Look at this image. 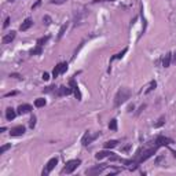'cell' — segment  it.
<instances>
[{
	"instance_id": "18",
	"label": "cell",
	"mask_w": 176,
	"mask_h": 176,
	"mask_svg": "<svg viewBox=\"0 0 176 176\" xmlns=\"http://www.w3.org/2000/svg\"><path fill=\"white\" fill-rule=\"evenodd\" d=\"M117 140H109V142H106L105 143V147H106V149H113V147H116L117 146Z\"/></svg>"
},
{
	"instance_id": "26",
	"label": "cell",
	"mask_w": 176,
	"mask_h": 176,
	"mask_svg": "<svg viewBox=\"0 0 176 176\" xmlns=\"http://www.w3.org/2000/svg\"><path fill=\"white\" fill-rule=\"evenodd\" d=\"M56 89H58V88H55V87H52V85H51V87L44 88V92H54V91H56Z\"/></svg>"
},
{
	"instance_id": "4",
	"label": "cell",
	"mask_w": 176,
	"mask_h": 176,
	"mask_svg": "<svg viewBox=\"0 0 176 176\" xmlns=\"http://www.w3.org/2000/svg\"><path fill=\"white\" fill-rule=\"evenodd\" d=\"M58 164V158L56 157H54V158H51L48 162L46 164V166H44V169H43V172H41V175L43 176H47V175H50V172L52 171L54 168H55V165Z\"/></svg>"
},
{
	"instance_id": "34",
	"label": "cell",
	"mask_w": 176,
	"mask_h": 176,
	"mask_svg": "<svg viewBox=\"0 0 176 176\" xmlns=\"http://www.w3.org/2000/svg\"><path fill=\"white\" fill-rule=\"evenodd\" d=\"M174 62L176 63V54H175V55H174Z\"/></svg>"
},
{
	"instance_id": "7",
	"label": "cell",
	"mask_w": 176,
	"mask_h": 176,
	"mask_svg": "<svg viewBox=\"0 0 176 176\" xmlns=\"http://www.w3.org/2000/svg\"><path fill=\"white\" fill-rule=\"evenodd\" d=\"M24 133H25V127L24 125H17V127L11 128V131H10L11 136H21V135H24Z\"/></svg>"
},
{
	"instance_id": "25",
	"label": "cell",
	"mask_w": 176,
	"mask_h": 176,
	"mask_svg": "<svg viewBox=\"0 0 176 176\" xmlns=\"http://www.w3.org/2000/svg\"><path fill=\"white\" fill-rule=\"evenodd\" d=\"M34 125H36V117L33 116V117L30 118V121H29V127L30 128H34Z\"/></svg>"
},
{
	"instance_id": "8",
	"label": "cell",
	"mask_w": 176,
	"mask_h": 176,
	"mask_svg": "<svg viewBox=\"0 0 176 176\" xmlns=\"http://www.w3.org/2000/svg\"><path fill=\"white\" fill-rule=\"evenodd\" d=\"M70 88L73 89V92H74V97L77 98V101H81V94H80V89H79V85L76 84V81H74V79H72L70 80Z\"/></svg>"
},
{
	"instance_id": "11",
	"label": "cell",
	"mask_w": 176,
	"mask_h": 176,
	"mask_svg": "<svg viewBox=\"0 0 176 176\" xmlns=\"http://www.w3.org/2000/svg\"><path fill=\"white\" fill-rule=\"evenodd\" d=\"M106 168V164H102L101 166H95V168H91L87 171L88 175H95V174H101V172H103V169Z\"/></svg>"
},
{
	"instance_id": "6",
	"label": "cell",
	"mask_w": 176,
	"mask_h": 176,
	"mask_svg": "<svg viewBox=\"0 0 176 176\" xmlns=\"http://www.w3.org/2000/svg\"><path fill=\"white\" fill-rule=\"evenodd\" d=\"M98 135H91V132H85L84 133V136H83V139H81V143H83V146H88V145H91V142L95 139Z\"/></svg>"
},
{
	"instance_id": "30",
	"label": "cell",
	"mask_w": 176,
	"mask_h": 176,
	"mask_svg": "<svg viewBox=\"0 0 176 176\" xmlns=\"http://www.w3.org/2000/svg\"><path fill=\"white\" fill-rule=\"evenodd\" d=\"M66 0H51V3L52 4H62V3H65Z\"/></svg>"
},
{
	"instance_id": "10",
	"label": "cell",
	"mask_w": 176,
	"mask_h": 176,
	"mask_svg": "<svg viewBox=\"0 0 176 176\" xmlns=\"http://www.w3.org/2000/svg\"><path fill=\"white\" fill-rule=\"evenodd\" d=\"M15 34H17V33H15L14 30H11L10 33H7L4 37H3V40H2V41H3V44H10L11 41L15 39Z\"/></svg>"
},
{
	"instance_id": "16",
	"label": "cell",
	"mask_w": 176,
	"mask_h": 176,
	"mask_svg": "<svg viewBox=\"0 0 176 176\" xmlns=\"http://www.w3.org/2000/svg\"><path fill=\"white\" fill-rule=\"evenodd\" d=\"M171 59H172V54L168 52L165 55L164 61H162V66H164V68H169V65H171Z\"/></svg>"
},
{
	"instance_id": "13",
	"label": "cell",
	"mask_w": 176,
	"mask_h": 176,
	"mask_svg": "<svg viewBox=\"0 0 176 176\" xmlns=\"http://www.w3.org/2000/svg\"><path fill=\"white\" fill-rule=\"evenodd\" d=\"M32 25H33V21L30 20V18H26V20H25L24 22H22V25H21V28L20 29L22 30V32H26L28 29H29V28L32 26Z\"/></svg>"
},
{
	"instance_id": "20",
	"label": "cell",
	"mask_w": 176,
	"mask_h": 176,
	"mask_svg": "<svg viewBox=\"0 0 176 176\" xmlns=\"http://www.w3.org/2000/svg\"><path fill=\"white\" fill-rule=\"evenodd\" d=\"M109 128H110L111 131H117V120L116 118L110 120V123H109Z\"/></svg>"
},
{
	"instance_id": "5",
	"label": "cell",
	"mask_w": 176,
	"mask_h": 176,
	"mask_svg": "<svg viewBox=\"0 0 176 176\" xmlns=\"http://www.w3.org/2000/svg\"><path fill=\"white\" fill-rule=\"evenodd\" d=\"M171 143H174V140L169 139V138L162 136V135L157 136V138H156V140H154V145H156V146H158V147H161V146H169Z\"/></svg>"
},
{
	"instance_id": "35",
	"label": "cell",
	"mask_w": 176,
	"mask_h": 176,
	"mask_svg": "<svg viewBox=\"0 0 176 176\" xmlns=\"http://www.w3.org/2000/svg\"><path fill=\"white\" fill-rule=\"evenodd\" d=\"M172 154H174V156L176 157V151H174V150H172Z\"/></svg>"
},
{
	"instance_id": "23",
	"label": "cell",
	"mask_w": 176,
	"mask_h": 176,
	"mask_svg": "<svg viewBox=\"0 0 176 176\" xmlns=\"http://www.w3.org/2000/svg\"><path fill=\"white\" fill-rule=\"evenodd\" d=\"M47 40H48V36H47V37H41V39L37 40V46H43V44L46 43Z\"/></svg>"
},
{
	"instance_id": "19",
	"label": "cell",
	"mask_w": 176,
	"mask_h": 176,
	"mask_svg": "<svg viewBox=\"0 0 176 176\" xmlns=\"http://www.w3.org/2000/svg\"><path fill=\"white\" fill-rule=\"evenodd\" d=\"M127 51H128V48H124V50L121 51L120 54H117V55H114V56H113V58H111L110 61H114V59H121V58H123V56L127 54Z\"/></svg>"
},
{
	"instance_id": "2",
	"label": "cell",
	"mask_w": 176,
	"mask_h": 176,
	"mask_svg": "<svg viewBox=\"0 0 176 176\" xmlns=\"http://www.w3.org/2000/svg\"><path fill=\"white\" fill-rule=\"evenodd\" d=\"M80 164H81V161H80V160H70V161L66 162L65 168H63V174H66V175L73 174V171H74V169L77 168Z\"/></svg>"
},
{
	"instance_id": "3",
	"label": "cell",
	"mask_w": 176,
	"mask_h": 176,
	"mask_svg": "<svg viewBox=\"0 0 176 176\" xmlns=\"http://www.w3.org/2000/svg\"><path fill=\"white\" fill-rule=\"evenodd\" d=\"M68 70V63L66 62H61V63H58V65L54 68V70H52V77L54 79H56L59 74H63V73Z\"/></svg>"
},
{
	"instance_id": "14",
	"label": "cell",
	"mask_w": 176,
	"mask_h": 176,
	"mask_svg": "<svg viewBox=\"0 0 176 176\" xmlns=\"http://www.w3.org/2000/svg\"><path fill=\"white\" fill-rule=\"evenodd\" d=\"M15 116H17V111L14 110L12 107H8L7 110H6V118H7L8 121H11V120H14Z\"/></svg>"
},
{
	"instance_id": "21",
	"label": "cell",
	"mask_w": 176,
	"mask_h": 176,
	"mask_svg": "<svg viewBox=\"0 0 176 176\" xmlns=\"http://www.w3.org/2000/svg\"><path fill=\"white\" fill-rule=\"evenodd\" d=\"M156 85H157V83H156V81H151V83H150V85H149V88H147V89H146V94H149V92H151V91H153V89H154V88H156Z\"/></svg>"
},
{
	"instance_id": "1",
	"label": "cell",
	"mask_w": 176,
	"mask_h": 176,
	"mask_svg": "<svg viewBox=\"0 0 176 176\" xmlns=\"http://www.w3.org/2000/svg\"><path fill=\"white\" fill-rule=\"evenodd\" d=\"M131 97V91L128 88H121L120 91L116 94V98H114V106L118 107L121 106V105L124 103V102H127L128 99Z\"/></svg>"
},
{
	"instance_id": "32",
	"label": "cell",
	"mask_w": 176,
	"mask_h": 176,
	"mask_svg": "<svg viewBox=\"0 0 176 176\" xmlns=\"http://www.w3.org/2000/svg\"><path fill=\"white\" fill-rule=\"evenodd\" d=\"M48 79H50V74H48L47 72H44V73H43V80H46V81H47Z\"/></svg>"
},
{
	"instance_id": "33",
	"label": "cell",
	"mask_w": 176,
	"mask_h": 176,
	"mask_svg": "<svg viewBox=\"0 0 176 176\" xmlns=\"http://www.w3.org/2000/svg\"><path fill=\"white\" fill-rule=\"evenodd\" d=\"M40 3H41V0H39V2H37V3H36V4H34V6H33V7H32V8H36V7H37V6H39V4H40Z\"/></svg>"
},
{
	"instance_id": "31",
	"label": "cell",
	"mask_w": 176,
	"mask_h": 176,
	"mask_svg": "<svg viewBox=\"0 0 176 176\" xmlns=\"http://www.w3.org/2000/svg\"><path fill=\"white\" fill-rule=\"evenodd\" d=\"M8 25H10V17L6 18V21H4V25H3V28H7Z\"/></svg>"
},
{
	"instance_id": "27",
	"label": "cell",
	"mask_w": 176,
	"mask_h": 176,
	"mask_svg": "<svg viewBox=\"0 0 176 176\" xmlns=\"http://www.w3.org/2000/svg\"><path fill=\"white\" fill-rule=\"evenodd\" d=\"M164 123H165V117H161V118H160V120H158V123L156 124V127H161Z\"/></svg>"
},
{
	"instance_id": "28",
	"label": "cell",
	"mask_w": 176,
	"mask_h": 176,
	"mask_svg": "<svg viewBox=\"0 0 176 176\" xmlns=\"http://www.w3.org/2000/svg\"><path fill=\"white\" fill-rule=\"evenodd\" d=\"M10 147H11V145H6V146H3L2 149H0V154H3V153H4L6 150H8Z\"/></svg>"
},
{
	"instance_id": "9",
	"label": "cell",
	"mask_w": 176,
	"mask_h": 176,
	"mask_svg": "<svg viewBox=\"0 0 176 176\" xmlns=\"http://www.w3.org/2000/svg\"><path fill=\"white\" fill-rule=\"evenodd\" d=\"M30 111H32V106L28 103H24L18 106V114H26V113H30Z\"/></svg>"
},
{
	"instance_id": "29",
	"label": "cell",
	"mask_w": 176,
	"mask_h": 176,
	"mask_svg": "<svg viewBox=\"0 0 176 176\" xmlns=\"http://www.w3.org/2000/svg\"><path fill=\"white\" fill-rule=\"evenodd\" d=\"M43 21H44V24H46V25H50L51 24V18L48 17V15H46V17L43 18Z\"/></svg>"
},
{
	"instance_id": "24",
	"label": "cell",
	"mask_w": 176,
	"mask_h": 176,
	"mask_svg": "<svg viewBox=\"0 0 176 176\" xmlns=\"http://www.w3.org/2000/svg\"><path fill=\"white\" fill-rule=\"evenodd\" d=\"M66 28H68V25H63L62 28H61V30H59V34H58V39H61V37L63 36V33H65V30H66Z\"/></svg>"
},
{
	"instance_id": "17",
	"label": "cell",
	"mask_w": 176,
	"mask_h": 176,
	"mask_svg": "<svg viewBox=\"0 0 176 176\" xmlns=\"http://www.w3.org/2000/svg\"><path fill=\"white\" fill-rule=\"evenodd\" d=\"M46 99H43V98H39V99H36V101H34V106L36 107H44L46 106Z\"/></svg>"
},
{
	"instance_id": "15",
	"label": "cell",
	"mask_w": 176,
	"mask_h": 176,
	"mask_svg": "<svg viewBox=\"0 0 176 176\" xmlns=\"http://www.w3.org/2000/svg\"><path fill=\"white\" fill-rule=\"evenodd\" d=\"M111 154H113L111 151L103 150V151H99V153H97V154H95V158H97V160H103V158H106V157H111Z\"/></svg>"
},
{
	"instance_id": "22",
	"label": "cell",
	"mask_w": 176,
	"mask_h": 176,
	"mask_svg": "<svg viewBox=\"0 0 176 176\" xmlns=\"http://www.w3.org/2000/svg\"><path fill=\"white\" fill-rule=\"evenodd\" d=\"M41 51H43V50H41V46H37L30 54H32V55H39V54H41Z\"/></svg>"
},
{
	"instance_id": "12",
	"label": "cell",
	"mask_w": 176,
	"mask_h": 176,
	"mask_svg": "<svg viewBox=\"0 0 176 176\" xmlns=\"http://www.w3.org/2000/svg\"><path fill=\"white\" fill-rule=\"evenodd\" d=\"M72 92H73V89L69 87H59L56 94H58V97H65V95H70Z\"/></svg>"
}]
</instances>
